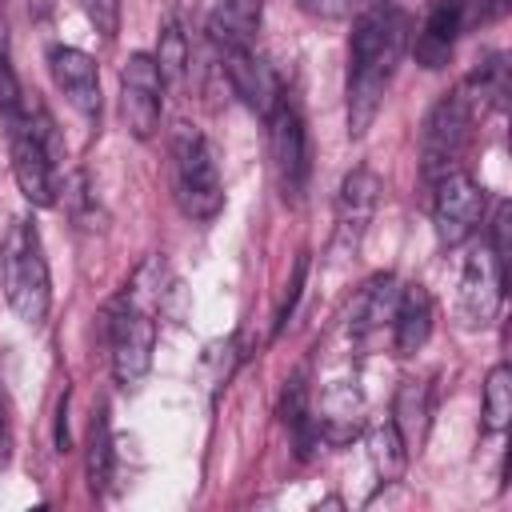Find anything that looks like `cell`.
<instances>
[{
  "label": "cell",
  "instance_id": "obj_12",
  "mask_svg": "<svg viewBox=\"0 0 512 512\" xmlns=\"http://www.w3.org/2000/svg\"><path fill=\"white\" fill-rule=\"evenodd\" d=\"M504 268L492 252V244H480L468 260H464V272H460V316L468 328L476 324H488L504 300Z\"/></svg>",
  "mask_w": 512,
  "mask_h": 512
},
{
  "label": "cell",
  "instance_id": "obj_6",
  "mask_svg": "<svg viewBox=\"0 0 512 512\" xmlns=\"http://www.w3.org/2000/svg\"><path fill=\"white\" fill-rule=\"evenodd\" d=\"M480 220H484V188L464 168L432 184V228L440 248H460L464 240H472Z\"/></svg>",
  "mask_w": 512,
  "mask_h": 512
},
{
  "label": "cell",
  "instance_id": "obj_11",
  "mask_svg": "<svg viewBox=\"0 0 512 512\" xmlns=\"http://www.w3.org/2000/svg\"><path fill=\"white\" fill-rule=\"evenodd\" d=\"M376 200H380V176L372 168H352L340 184V196H336V240H332V252L344 260L360 248L364 232H368V220L376 212Z\"/></svg>",
  "mask_w": 512,
  "mask_h": 512
},
{
  "label": "cell",
  "instance_id": "obj_4",
  "mask_svg": "<svg viewBox=\"0 0 512 512\" xmlns=\"http://www.w3.org/2000/svg\"><path fill=\"white\" fill-rule=\"evenodd\" d=\"M172 192L188 220H212L224 208L220 168L196 124H176L172 132Z\"/></svg>",
  "mask_w": 512,
  "mask_h": 512
},
{
  "label": "cell",
  "instance_id": "obj_30",
  "mask_svg": "<svg viewBox=\"0 0 512 512\" xmlns=\"http://www.w3.org/2000/svg\"><path fill=\"white\" fill-rule=\"evenodd\" d=\"M52 8H56V0H28V12H32L36 20H44Z\"/></svg>",
  "mask_w": 512,
  "mask_h": 512
},
{
  "label": "cell",
  "instance_id": "obj_21",
  "mask_svg": "<svg viewBox=\"0 0 512 512\" xmlns=\"http://www.w3.org/2000/svg\"><path fill=\"white\" fill-rule=\"evenodd\" d=\"M112 460H116V452H112V428H108V412L100 408L96 420H92V428H88V488L92 492H104L108 488Z\"/></svg>",
  "mask_w": 512,
  "mask_h": 512
},
{
  "label": "cell",
  "instance_id": "obj_18",
  "mask_svg": "<svg viewBox=\"0 0 512 512\" xmlns=\"http://www.w3.org/2000/svg\"><path fill=\"white\" fill-rule=\"evenodd\" d=\"M396 296H400V284H396L392 272L372 276V280L356 292V300H352V308H348V332H352L356 340H364V336H372L376 328L392 324Z\"/></svg>",
  "mask_w": 512,
  "mask_h": 512
},
{
  "label": "cell",
  "instance_id": "obj_28",
  "mask_svg": "<svg viewBox=\"0 0 512 512\" xmlns=\"http://www.w3.org/2000/svg\"><path fill=\"white\" fill-rule=\"evenodd\" d=\"M304 4V12H312V16H324V20H340V16H348L360 0H300Z\"/></svg>",
  "mask_w": 512,
  "mask_h": 512
},
{
  "label": "cell",
  "instance_id": "obj_8",
  "mask_svg": "<svg viewBox=\"0 0 512 512\" xmlns=\"http://www.w3.org/2000/svg\"><path fill=\"white\" fill-rule=\"evenodd\" d=\"M484 16V0H432L420 32H416V44H412V56L420 68H444L452 60V48L456 40Z\"/></svg>",
  "mask_w": 512,
  "mask_h": 512
},
{
  "label": "cell",
  "instance_id": "obj_22",
  "mask_svg": "<svg viewBox=\"0 0 512 512\" xmlns=\"http://www.w3.org/2000/svg\"><path fill=\"white\" fill-rule=\"evenodd\" d=\"M512 416V368L496 364L484 380V432H504Z\"/></svg>",
  "mask_w": 512,
  "mask_h": 512
},
{
  "label": "cell",
  "instance_id": "obj_1",
  "mask_svg": "<svg viewBox=\"0 0 512 512\" xmlns=\"http://www.w3.org/2000/svg\"><path fill=\"white\" fill-rule=\"evenodd\" d=\"M408 28L412 20L392 4H376L356 16L348 40V80H344L348 136H364L372 128L384 92L396 76V64L408 48Z\"/></svg>",
  "mask_w": 512,
  "mask_h": 512
},
{
  "label": "cell",
  "instance_id": "obj_17",
  "mask_svg": "<svg viewBox=\"0 0 512 512\" xmlns=\"http://www.w3.org/2000/svg\"><path fill=\"white\" fill-rule=\"evenodd\" d=\"M432 336V296L424 284H404L392 312V344L400 356H412Z\"/></svg>",
  "mask_w": 512,
  "mask_h": 512
},
{
  "label": "cell",
  "instance_id": "obj_29",
  "mask_svg": "<svg viewBox=\"0 0 512 512\" xmlns=\"http://www.w3.org/2000/svg\"><path fill=\"white\" fill-rule=\"evenodd\" d=\"M12 460V420H8V400L0 392V468Z\"/></svg>",
  "mask_w": 512,
  "mask_h": 512
},
{
  "label": "cell",
  "instance_id": "obj_24",
  "mask_svg": "<svg viewBox=\"0 0 512 512\" xmlns=\"http://www.w3.org/2000/svg\"><path fill=\"white\" fill-rule=\"evenodd\" d=\"M464 92L472 96V100H488V104H504V92H508V64H504V56L496 52V56H488L472 76H468V84H464Z\"/></svg>",
  "mask_w": 512,
  "mask_h": 512
},
{
  "label": "cell",
  "instance_id": "obj_19",
  "mask_svg": "<svg viewBox=\"0 0 512 512\" xmlns=\"http://www.w3.org/2000/svg\"><path fill=\"white\" fill-rule=\"evenodd\" d=\"M404 440L408 452H420L424 436H428V420H432V396L424 380H400L396 400H392V416H388Z\"/></svg>",
  "mask_w": 512,
  "mask_h": 512
},
{
  "label": "cell",
  "instance_id": "obj_10",
  "mask_svg": "<svg viewBox=\"0 0 512 512\" xmlns=\"http://www.w3.org/2000/svg\"><path fill=\"white\" fill-rule=\"evenodd\" d=\"M8 152H12V176L16 188L24 192L28 204L48 208L56 204V152L44 144V136L32 124V104H28V120L8 136Z\"/></svg>",
  "mask_w": 512,
  "mask_h": 512
},
{
  "label": "cell",
  "instance_id": "obj_25",
  "mask_svg": "<svg viewBox=\"0 0 512 512\" xmlns=\"http://www.w3.org/2000/svg\"><path fill=\"white\" fill-rule=\"evenodd\" d=\"M24 120H28V100L20 92V80L8 64V56L0 52V128H4V136H12Z\"/></svg>",
  "mask_w": 512,
  "mask_h": 512
},
{
  "label": "cell",
  "instance_id": "obj_9",
  "mask_svg": "<svg viewBox=\"0 0 512 512\" xmlns=\"http://www.w3.org/2000/svg\"><path fill=\"white\" fill-rule=\"evenodd\" d=\"M164 108V76L148 52H132L120 72V112L136 140H148L160 124Z\"/></svg>",
  "mask_w": 512,
  "mask_h": 512
},
{
  "label": "cell",
  "instance_id": "obj_15",
  "mask_svg": "<svg viewBox=\"0 0 512 512\" xmlns=\"http://www.w3.org/2000/svg\"><path fill=\"white\" fill-rule=\"evenodd\" d=\"M260 16H264V0H216V8L208 12V40L220 52L252 48L260 32Z\"/></svg>",
  "mask_w": 512,
  "mask_h": 512
},
{
  "label": "cell",
  "instance_id": "obj_2",
  "mask_svg": "<svg viewBox=\"0 0 512 512\" xmlns=\"http://www.w3.org/2000/svg\"><path fill=\"white\" fill-rule=\"evenodd\" d=\"M156 304H160V276L156 260L140 268V276L104 308V336L112 376L124 388H136L152 368L156 348Z\"/></svg>",
  "mask_w": 512,
  "mask_h": 512
},
{
  "label": "cell",
  "instance_id": "obj_13",
  "mask_svg": "<svg viewBox=\"0 0 512 512\" xmlns=\"http://www.w3.org/2000/svg\"><path fill=\"white\" fill-rule=\"evenodd\" d=\"M48 68H52V80L64 92V100L80 116L100 120V68H96V60L80 48L56 44V48H48Z\"/></svg>",
  "mask_w": 512,
  "mask_h": 512
},
{
  "label": "cell",
  "instance_id": "obj_16",
  "mask_svg": "<svg viewBox=\"0 0 512 512\" xmlns=\"http://www.w3.org/2000/svg\"><path fill=\"white\" fill-rule=\"evenodd\" d=\"M360 428H364V396H360V388H352V384H344V380H340V384H328L324 396H320V416H316L320 440L344 444V440H352Z\"/></svg>",
  "mask_w": 512,
  "mask_h": 512
},
{
  "label": "cell",
  "instance_id": "obj_27",
  "mask_svg": "<svg viewBox=\"0 0 512 512\" xmlns=\"http://www.w3.org/2000/svg\"><path fill=\"white\" fill-rule=\"evenodd\" d=\"M304 272H308V256H300L296 260V268H292V280H288V292H284V304H280V312H276V332L288 324V316H292V308H296V296H300V284H304Z\"/></svg>",
  "mask_w": 512,
  "mask_h": 512
},
{
  "label": "cell",
  "instance_id": "obj_26",
  "mask_svg": "<svg viewBox=\"0 0 512 512\" xmlns=\"http://www.w3.org/2000/svg\"><path fill=\"white\" fill-rule=\"evenodd\" d=\"M80 8H84V16H88V24H92L104 40H112V36L120 32V0H80Z\"/></svg>",
  "mask_w": 512,
  "mask_h": 512
},
{
  "label": "cell",
  "instance_id": "obj_20",
  "mask_svg": "<svg viewBox=\"0 0 512 512\" xmlns=\"http://www.w3.org/2000/svg\"><path fill=\"white\" fill-rule=\"evenodd\" d=\"M368 460H372V468H376V476L384 484H392V480L404 476L408 448H404V440H400V432H396L392 420H380V424L368 428Z\"/></svg>",
  "mask_w": 512,
  "mask_h": 512
},
{
  "label": "cell",
  "instance_id": "obj_23",
  "mask_svg": "<svg viewBox=\"0 0 512 512\" xmlns=\"http://www.w3.org/2000/svg\"><path fill=\"white\" fill-rule=\"evenodd\" d=\"M152 60H156V68H160L164 80H180L184 76V68H188V36H184V28L176 20H164L160 44H156V56Z\"/></svg>",
  "mask_w": 512,
  "mask_h": 512
},
{
  "label": "cell",
  "instance_id": "obj_14",
  "mask_svg": "<svg viewBox=\"0 0 512 512\" xmlns=\"http://www.w3.org/2000/svg\"><path fill=\"white\" fill-rule=\"evenodd\" d=\"M220 56H224V76H228L232 92H236L256 116L268 120V112L284 100V88H280L272 64L260 60L252 48H232V52H220Z\"/></svg>",
  "mask_w": 512,
  "mask_h": 512
},
{
  "label": "cell",
  "instance_id": "obj_5",
  "mask_svg": "<svg viewBox=\"0 0 512 512\" xmlns=\"http://www.w3.org/2000/svg\"><path fill=\"white\" fill-rule=\"evenodd\" d=\"M472 112H476V100L456 88L448 92L424 120V132H420V172L428 184H436L440 176L456 172L464 152H468V140H472Z\"/></svg>",
  "mask_w": 512,
  "mask_h": 512
},
{
  "label": "cell",
  "instance_id": "obj_7",
  "mask_svg": "<svg viewBox=\"0 0 512 512\" xmlns=\"http://www.w3.org/2000/svg\"><path fill=\"white\" fill-rule=\"evenodd\" d=\"M268 156H272V176L280 184V196L284 200H300L312 164H308L304 120H300V112H296V104L288 96L268 112Z\"/></svg>",
  "mask_w": 512,
  "mask_h": 512
},
{
  "label": "cell",
  "instance_id": "obj_3",
  "mask_svg": "<svg viewBox=\"0 0 512 512\" xmlns=\"http://www.w3.org/2000/svg\"><path fill=\"white\" fill-rule=\"evenodd\" d=\"M0 284H4L8 308L24 324H44V316L52 308V280H48V260H44L40 232L24 216H16L8 224V232H4V244H0Z\"/></svg>",
  "mask_w": 512,
  "mask_h": 512
}]
</instances>
